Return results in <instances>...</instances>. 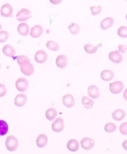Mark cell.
<instances>
[{
	"label": "cell",
	"mask_w": 127,
	"mask_h": 154,
	"mask_svg": "<svg viewBox=\"0 0 127 154\" xmlns=\"http://www.w3.org/2000/svg\"><path fill=\"white\" fill-rule=\"evenodd\" d=\"M48 142V138L45 134H41L39 135L36 139V144L39 148L44 147Z\"/></svg>",
	"instance_id": "obj_18"
},
{
	"label": "cell",
	"mask_w": 127,
	"mask_h": 154,
	"mask_svg": "<svg viewBox=\"0 0 127 154\" xmlns=\"http://www.w3.org/2000/svg\"></svg>",
	"instance_id": "obj_43"
},
{
	"label": "cell",
	"mask_w": 127,
	"mask_h": 154,
	"mask_svg": "<svg viewBox=\"0 0 127 154\" xmlns=\"http://www.w3.org/2000/svg\"><path fill=\"white\" fill-rule=\"evenodd\" d=\"M122 146H123V147L125 149V150L127 151V140L123 142Z\"/></svg>",
	"instance_id": "obj_37"
},
{
	"label": "cell",
	"mask_w": 127,
	"mask_h": 154,
	"mask_svg": "<svg viewBox=\"0 0 127 154\" xmlns=\"http://www.w3.org/2000/svg\"><path fill=\"white\" fill-rule=\"evenodd\" d=\"M91 14L93 15H98L101 11V7L99 6H93L90 8Z\"/></svg>",
	"instance_id": "obj_32"
},
{
	"label": "cell",
	"mask_w": 127,
	"mask_h": 154,
	"mask_svg": "<svg viewBox=\"0 0 127 154\" xmlns=\"http://www.w3.org/2000/svg\"><path fill=\"white\" fill-rule=\"evenodd\" d=\"M100 77L104 81H110L114 77V73L110 70H104L101 72Z\"/></svg>",
	"instance_id": "obj_20"
},
{
	"label": "cell",
	"mask_w": 127,
	"mask_h": 154,
	"mask_svg": "<svg viewBox=\"0 0 127 154\" xmlns=\"http://www.w3.org/2000/svg\"><path fill=\"white\" fill-rule=\"evenodd\" d=\"M5 144L6 147L10 151H15L18 147V139L13 135H9L7 137Z\"/></svg>",
	"instance_id": "obj_2"
},
{
	"label": "cell",
	"mask_w": 127,
	"mask_h": 154,
	"mask_svg": "<svg viewBox=\"0 0 127 154\" xmlns=\"http://www.w3.org/2000/svg\"><path fill=\"white\" fill-rule=\"evenodd\" d=\"M94 141L90 138L84 137L80 141L81 146L84 150H89L93 147Z\"/></svg>",
	"instance_id": "obj_9"
},
{
	"label": "cell",
	"mask_w": 127,
	"mask_h": 154,
	"mask_svg": "<svg viewBox=\"0 0 127 154\" xmlns=\"http://www.w3.org/2000/svg\"><path fill=\"white\" fill-rule=\"evenodd\" d=\"M68 29L73 35H77L80 31V27L76 23H72L68 26Z\"/></svg>",
	"instance_id": "obj_26"
},
{
	"label": "cell",
	"mask_w": 127,
	"mask_h": 154,
	"mask_svg": "<svg viewBox=\"0 0 127 154\" xmlns=\"http://www.w3.org/2000/svg\"><path fill=\"white\" fill-rule=\"evenodd\" d=\"M118 49L119 51L121 52L122 54H124L127 51V45H120L118 46Z\"/></svg>",
	"instance_id": "obj_35"
},
{
	"label": "cell",
	"mask_w": 127,
	"mask_h": 154,
	"mask_svg": "<svg viewBox=\"0 0 127 154\" xmlns=\"http://www.w3.org/2000/svg\"><path fill=\"white\" fill-rule=\"evenodd\" d=\"M8 126L6 121L0 120V136H4L8 131Z\"/></svg>",
	"instance_id": "obj_25"
},
{
	"label": "cell",
	"mask_w": 127,
	"mask_h": 154,
	"mask_svg": "<svg viewBox=\"0 0 127 154\" xmlns=\"http://www.w3.org/2000/svg\"><path fill=\"white\" fill-rule=\"evenodd\" d=\"M2 29V25L1 24H0V30Z\"/></svg>",
	"instance_id": "obj_39"
},
{
	"label": "cell",
	"mask_w": 127,
	"mask_h": 154,
	"mask_svg": "<svg viewBox=\"0 0 127 154\" xmlns=\"http://www.w3.org/2000/svg\"><path fill=\"white\" fill-rule=\"evenodd\" d=\"M116 125L112 122L107 123L104 127V130L108 133H111L116 131Z\"/></svg>",
	"instance_id": "obj_29"
},
{
	"label": "cell",
	"mask_w": 127,
	"mask_h": 154,
	"mask_svg": "<svg viewBox=\"0 0 127 154\" xmlns=\"http://www.w3.org/2000/svg\"><path fill=\"white\" fill-rule=\"evenodd\" d=\"M43 32V28L41 25H35L31 29L30 35L34 38H37L41 36Z\"/></svg>",
	"instance_id": "obj_11"
},
{
	"label": "cell",
	"mask_w": 127,
	"mask_h": 154,
	"mask_svg": "<svg viewBox=\"0 0 127 154\" xmlns=\"http://www.w3.org/2000/svg\"><path fill=\"white\" fill-rule=\"evenodd\" d=\"M123 97L124 98V99L127 101V88L125 90L124 94H123Z\"/></svg>",
	"instance_id": "obj_38"
},
{
	"label": "cell",
	"mask_w": 127,
	"mask_h": 154,
	"mask_svg": "<svg viewBox=\"0 0 127 154\" xmlns=\"http://www.w3.org/2000/svg\"><path fill=\"white\" fill-rule=\"evenodd\" d=\"M68 58L65 55L61 54L57 57L56 60V63L58 67L60 68H64L68 64Z\"/></svg>",
	"instance_id": "obj_15"
},
{
	"label": "cell",
	"mask_w": 127,
	"mask_h": 154,
	"mask_svg": "<svg viewBox=\"0 0 127 154\" xmlns=\"http://www.w3.org/2000/svg\"><path fill=\"white\" fill-rule=\"evenodd\" d=\"M88 94L90 97L97 99L99 97V91L97 86L95 85H90L88 88Z\"/></svg>",
	"instance_id": "obj_16"
},
{
	"label": "cell",
	"mask_w": 127,
	"mask_h": 154,
	"mask_svg": "<svg viewBox=\"0 0 127 154\" xmlns=\"http://www.w3.org/2000/svg\"><path fill=\"white\" fill-rule=\"evenodd\" d=\"M82 103L84 108L87 109H91L94 104V102L92 99H90V98L86 96H83Z\"/></svg>",
	"instance_id": "obj_24"
},
{
	"label": "cell",
	"mask_w": 127,
	"mask_h": 154,
	"mask_svg": "<svg viewBox=\"0 0 127 154\" xmlns=\"http://www.w3.org/2000/svg\"><path fill=\"white\" fill-rule=\"evenodd\" d=\"M31 11L26 8H22L17 14V18L19 21H25L31 18Z\"/></svg>",
	"instance_id": "obj_5"
},
{
	"label": "cell",
	"mask_w": 127,
	"mask_h": 154,
	"mask_svg": "<svg viewBox=\"0 0 127 154\" xmlns=\"http://www.w3.org/2000/svg\"><path fill=\"white\" fill-rule=\"evenodd\" d=\"M126 19H127V14H126Z\"/></svg>",
	"instance_id": "obj_40"
},
{
	"label": "cell",
	"mask_w": 127,
	"mask_h": 154,
	"mask_svg": "<svg viewBox=\"0 0 127 154\" xmlns=\"http://www.w3.org/2000/svg\"><path fill=\"white\" fill-rule=\"evenodd\" d=\"M46 117L49 121H53L57 117V111L54 108H50L46 111Z\"/></svg>",
	"instance_id": "obj_23"
},
{
	"label": "cell",
	"mask_w": 127,
	"mask_h": 154,
	"mask_svg": "<svg viewBox=\"0 0 127 154\" xmlns=\"http://www.w3.org/2000/svg\"><path fill=\"white\" fill-rule=\"evenodd\" d=\"M119 130L122 134L127 135V122H125L121 125Z\"/></svg>",
	"instance_id": "obj_33"
},
{
	"label": "cell",
	"mask_w": 127,
	"mask_h": 154,
	"mask_svg": "<svg viewBox=\"0 0 127 154\" xmlns=\"http://www.w3.org/2000/svg\"><path fill=\"white\" fill-rule=\"evenodd\" d=\"M35 60L39 63H43L48 58L47 53L43 50H39L35 54Z\"/></svg>",
	"instance_id": "obj_8"
},
{
	"label": "cell",
	"mask_w": 127,
	"mask_h": 154,
	"mask_svg": "<svg viewBox=\"0 0 127 154\" xmlns=\"http://www.w3.org/2000/svg\"><path fill=\"white\" fill-rule=\"evenodd\" d=\"M27 101V96L24 93H21L18 94L15 99V104L18 107H22L25 105Z\"/></svg>",
	"instance_id": "obj_12"
},
{
	"label": "cell",
	"mask_w": 127,
	"mask_h": 154,
	"mask_svg": "<svg viewBox=\"0 0 127 154\" xmlns=\"http://www.w3.org/2000/svg\"><path fill=\"white\" fill-rule=\"evenodd\" d=\"M46 47L53 51H57L59 50L60 46L57 43L52 41H49L46 43Z\"/></svg>",
	"instance_id": "obj_28"
},
{
	"label": "cell",
	"mask_w": 127,
	"mask_h": 154,
	"mask_svg": "<svg viewBox=\"0 0 127 154\" xmlns=\"http://www.w3.org/2000/svg\"><path fill=\"white\" fill-rule=\"evenodd\" d=\"M63 103L67 107L70 108L75 104V99L73 96L70 94H68L63 97Z\"/></svg>",
	"instance_id": "obj_13"
},
{
	"label": "cell",
	"mask_w": 127,
	"mask_h": 154,
	"mask_svg": "<svg viewBox=\"0 0 127 154\" xmlns=\"http://www.w3.org/2000/svg\"><path fill=\"white\" fill-rule=\"evenodd\" d=\"M109 60L115 63H120L123 60V56L120 54L119 51H111L108 55Z\"/></svg>",
	"instance_id": "obj_6"
},
{
	"label": "cell",
	"mask_w": 127,
	"mask_h": 154,
	"mask_svg": "<svg viewBox=\"0 0 127 154\" xmlns=\"http://www.w3.org/2000/svg\"><path fill=\"white\" fill-rule=\"evenodd\" d=\"M118 35L122 38H127V26H121L117 31Z\"/></svg>",
	"instance_id": "obj_30"
},
{
	"label": "cell",
	"mask_w": 127,
	"mask_h": 154,
	"mask_svg": "<svg viewBox=\"0 0 127 154\" xmlns=\"http://www.w3.org/2000/svg\"><path fill=\"white\" fill-rule=\"evenodd\" d=\"M3 54L8 57H14L15 54V51L10 45H6L3 48Z\"/></svg>",
	"instance_id": "obj_21"
},
{
	"label": "cell",
	"mask_w": 127,
	"mask_h": 154,
	"mask_svg": "<svg viewBox=\"0 0 127 154\" xmlns=\"http://www.w3.org/2000/svg\"><path fill=\"white\" fill-rule=\"evenodd\" d=\"M1 64H0V69H1Z\"/></svg>",
	"instance_id": "obj_41"
},
{
	"label": "cell",
	"mask_w": 127,
	"mask_h": 154,
	"mask_svg": "<svg viewBox=\"0 0 127 154\" xmlns=\"http://www.w3.org/2000/svg\"><path fill=\"white\" fill-rule=\"evenodd\" d=\"M126 113L123 109H116L112 113V118L116 121H120L126 116Z\"/></svg>",
	"instance_id": "obj_14"
},
{
	"label": "cell",
	"mask_w": 127,
	"mask_h": 154,
	"mask_svg": "<svg viewBox=\"0 0 127 154\" xmlns=\"http://www.w3.org/2000/svg\"><path fill=\"white\" fill-rule=\"evenodd\" d=\"M79 142L76 140V139H70L67 143V148L72 152L77 151L79 148Z\"/></svg>",
	"instance_id": "obj_22"
},
{
	"label": "cell",
	"mask_w": 127,
	"mask_h": 154,
	"mask_svg": "<svg viewBox=\"0 0 127 154\" xmlns=\"http://www.w3.org/2000/svg\"><path fill=\"white\" fill-rule=\"evenodd\" d=\"M18 63L20 65L21 71L24 75L31 76L34 73V67L31 63L29 58L25 55H21L17 58Z\"/></svg>",
	"instance_id": "obj_1"
},
{
	"label": "cell",
	"mask_w": 127,
	"mask_h": 154,
	"mask_svg": "<svg viewBox=\"0 0 127 154\" xmlns=\"http://www.w3.org/2000/svg\"><path fill=\"white\" fill-rule=\"evenodd\" d=\"M18 31L19 34L21 36H27L29 34V25L26 23H21L18 27Z\"/></svg>",
	"instance_id": "obj_17"
},
{
	"label": "cell",
	"mask_w": 127,
	"mask_h": 154,
	"mask_svg": "<svg viewBox=\"0 0 127 154\" xmlns=\"http://www.w3.org/2000/svg\"><path fill=\"white\" fill-rule=\"evenodd\" d=\"M51 3L53 5H58L61 3L63 0H49Z\"/></svg>",
	"instance_id": "obj_36"
},
{
	"label": "cell",
	"mask_w": 127,
	"mask_h": 154,
	"mask_svg": "<svg viewBox=\"0 0 127 154\" xmlns=\"http://www.w3.org/2000/svg\"><path fill=\"white\" fill-rule=\"evenodd\" d=\"M124 84L121 81H115L109 85V90L112 94H119L123 91Z\"/></svg>",
	"instance_id": "obj_3"
},
{
	"label": "cell",
	"mask_w": 127,
	"mask_h": 154,
	"mask_svg": "<svg viewBox=\"0 0 127 154\" xmlns=\"http://www.w3.org/2000/svg\"><path fill=\"white\" fill-rule=\"evenodd\" d=\"M84 51L87 54H94L97 51L98 48L90 44H86L84 46Z\"/></svg>",
	"instance_id": "obj_27"
},
{
	"label": "cell",
	"mask_w": 127,
	"mask_h": 154,
	"mask_svg": "<svg viewBox=\"0 0 127 154\" xmlns=\"http://www.w3.org/2000/svg\"><path fill=\"white\" fill-rule=\"evenodd\" d=\"M7 89L4 85L0 83V97H3L6 95Z\"/></svg>",
	"instance_id": "obj_34"
},
{
	"label": "cell",
	"mask_w": 127,
	"mask_h": 154,
	"mask_svg": "<svg viewBox=\"0 0 127 154\" xmlns=\"http://www.w3.org/2000/svg\"><path fill=\"white\" fill-rule=\"evenodd\" d=\"M9 37V34L6 31H0V43H4L8 40Z\"/></svg>",
	"instance_id": "obj_31"
},
{
	"label": "cell",
	"mask_w": 127,
	"mask_h": 154,
	"mask_svg": "<svg viewBox=\"0 0 127 154\" xmlns=\"http://www.w3.org/2000/svg\"><path fill=\"white\" fill-rule=\"evenodd\" d=\"M12 6L8 3L3 5L1 9V14L4 17H11L13 13Z\"/></svg>",
	"instance_id": "obj_10"
},
{
	"label": "cell",
	"mask_w": 127,
	"mask_h": 154,
	"mask_svg": "<svg viewBox=\"0 0 127 154\" xmlns=\"http://www.w3.org/2000/svg\"><path fill=\"white\" fill-rule=\"evenodd\" d=\"M0 114H1V112H0Z\"/></svg>",
	"instance_id": "obj_42"
},
{
	"label": "cell",
	"mask_w": 127,
	"mask_h": 154,
	"mask_svg": "<svg viewBox=\"0 0 127 154\" xmlns=\"http://www.w3.org/2000/svg\"><path fill=\"white\" fill-rule=\"evenodd\" d=\"M16 88L18 91L21 92H24L28 90V82L26 79L24 78H19L15 82Z\"/></svg>",
	"instance_id": "obj_4"
},
{
	"label": "cell",
	"mask_w": 127,
	"mask_h": 154,
	"mask_svg": "<svg viewBox=\"0 0 127 154\" xmlns=\"http://www.w3.org/2000/svg\"><path fill=\"white\" fill-rule=\"evenodd\" d=\"M52 128L55 132H60L62 131L64 128L63 119L60 117L56 119L52 124Z\"/></svg>",
	"instance_id": "obj_7"
},
{
	"label": "cell",
	"mask_w": 127,
	"mask_h": 154,
	"mask_svg": "<svg viewBox=\"0 0 127 154\" xmlns=\"http://www.w3.org/2000/svg\"><path fill=\"white\" fill-rule=\"evenodd\" d=\"M114 23L113 18L111 17H108L104 18L100 23V27L104 30L109 29Z\"/></svg>",
	"instance_id": "obj_19"
}]
</instances>
